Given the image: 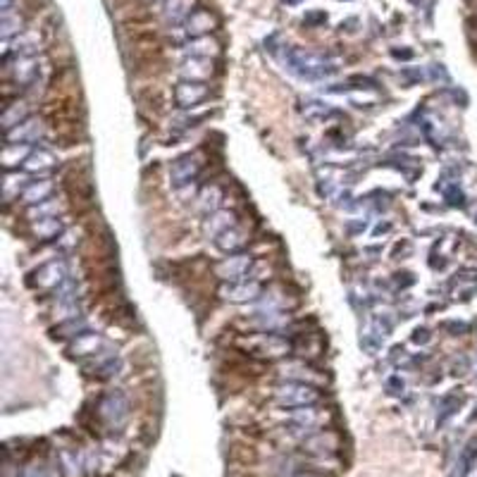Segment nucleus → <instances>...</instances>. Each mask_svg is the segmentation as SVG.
Here are the masks:
<instances>
[{
    "label": "nucleus",
    "instance_id": "nucleus-20",
    "mask_svg": "<svg viewBox=\"0 0 477 477\" xmlns=\"http://www.w3.org/2000/svg\"><path fill=\"white\" fill-rule=\"evenodd\" d=\"M41 50V34L39 31H27V34H20L12 43V53L15 58H34L36 53Z\"/></svg>",
    "mask_w": 477,
    "mask_h": 477
},
{
    "label": "nucleus",
    "instance_id": "nucleus-15",
    "mask_svg": "<svg viewBox=\"0 0 477 477\" xmlns=\"http://www.w3.org/2000/svg\"><path fill=\"white\" fill-rule=\"evenodd\" d=\"M236 224V215L231 210H217L208 215V219L203 222V234L210 238H217L219 234H224L227 229H231Z\"/></svg>",
    "mask_w": 477,
    "mask_h": 477
},
{
    "label": "nucleus",
    "instance_id": "nucleus-9",
    "mask_svg": "<svg viewBox=\"0 0 477 477\" xmlns=\"http://www.w3.org/2000/svg\"><path fill=\"white\" fill-rule=\"evenodd\" d=\"M200 169V160L196 153H186V155H179L177 160H172V165H169V181H172V186H177V189H184V186H189L193 179H196Z\"/></svg>",
    "mask_w": 477,
    "mask_h": 477
},
{
    "label": "nucleus",
    "instance_id": "nucleus-6",
    "mask_svg": "<svg viewBox=\"0 0 477 477\" xmlns=\"http://www.w3.org/2000/svg\"><path fill=\"white\" fill-rule=\"evenodd\" d=\"M250 267H253V258L248 253H231L215 265V277L222 282H241L248 279Z\"/></svg>",
    "mask_w": 477,
    "mask_h": 477
},
{
    "label": "nucleus",
    "instance_id": "nucleus-24",
    "mask_svg": "<svg viewBox=\"0 0 477 477\" xmlns=\"http://www.w3.org/2000/svg\"><path fill=\"white\" fill-rule=\"evenodd\" d=\"M31 148L29 143H5V150H3V165L12 169L15 165H24V160L31 155Z\"/></svg>",
    "mask_w": 477,
    "mask_h": 477
},
{
    "label": "nucleus",
    "instance_id": "nucleus-38",
    "mask_svg": "<svg viewBox=\"0 0 477 477\" xmlns=\"http://www.w3.org/2000/svg\"><path fill=\"white\" fill-rule=\"evenodd\" d=\"M24 477H58V473L48 466H34Z\"/></svg>",
    "mask_w": 477,
    "mask_h": 477
},
{
    "label": "nucleus",
    "instance_id": "nucleus-43",
    "mask_svg": "<svg viewBox=\"0 0 477 477\" xmlns=\"http://www.w3.org/2000/svg\"><path fill=\"white\" fill-rule=\"evenodd\" d=\"M475 222H477V215H475Z\"/></svg>",
    "mask_w": 477,
    "mask_h": 477
},
{
    "label": "nucleus",
    "instance_id": "nucleus-40",
    "mask_svg": "<svg viewBox=\"0 0 477 477\" xmlns=\"http://www.w3.org/2000/svg\"><path fill=\"white\" fill-rule=\"evenodd\" d=\"M346 229L351 231V234H358V231H366L368 229V222H366V219H361V222H349Z\"/></svg>",
    "mask_w": 477,
    "mask_h": 477
},
{
    "label": "nucleus",
    "instance_id": "nucleus-18",
    "mask_svg": "<svg viewBox=\"0 0 477 477\" xmlns=\"http://www.w3.org/2000/svg\"><path fill=\"white\" fill-rule=\"evenodd\" d=\"M58 165V158H55L53 150L48 148H34L31 150V155L27 160H24V169L27 172H48V169H53Z\"/></svg>",
    "mask_w": 477,
    "mask_h": 477
},
{
    "label": "nucleus",
    "instance_id": "nucleus-8",
    "mask_svg": "<svg viewBox=\"0 0 477 477\" xmlns=\"http://www.w3.org/2000/svg\"><path fill=\"white\" fill-rule=\"evenodd\" d=\"M219 296L229 303H250L262 296V286L255 279H241V282H224L219 289Z\"/></svg>",
    "mask_w": 477,
    "mask_h": 477
},
{
    "label": "nucleus",
    "instance_id": "nucleus-16",
    "mask_svg": "<svg viewBox=\"0 0 477 477\" xmlns=\"http://www.w3.org/2000/svg\"><path fill=\"white\" fill-rule=\"evenodd\" d=\"M179 74L189 81H205L212 74V62L210 58H193L191 55V58L181 62Z\"/></svg>",
    "mask_w": 477,
    "mask_h": 477
},
{
    "label": "nucleus",
    "instance_id": "nucleus-23",
    "mask_svg": "<svg viewBox=\"0 0 477 477\" xmlns=\"http://www.w3.org/2000/svg\"><path fill=\"white\" fill-rule=\"evenodd\" d=\"M24 119H29V103H24V100L17 98L15 103L5 105V110H3V129L5 131L15 129L17 124L24 122Z\"/></svg>",
    "mask_w": 477,
    "mask_h": 477
},
{
    "label": "nucleus",
    "instance_id": "nucleus-17",
    "mask_svg": "<svg viewBox=\"0 0 477 477\" xmlns=\"http://www.w3.org/2000/svg\"><path fill=\"white\" fill-rule=\"evenodd\" d=\"M248 243V234L243 229H238L236 224L231 229H227L224 234H219L217 238H215V246L222 250V253H227V255H231V253H241L243 250V246Z\"/></svg>",
    "mask_w": 477,
    "mask_h": 477
},
{
    "label": "nucleus",
    "instance_id": "nucleus-31",
    "mask_svg": "<svg viewBox=\"0 0 477 477\" xmlns=\"http://www.w3.org/2000/svg\"><path fill=\"white\" fill-rule=\"evenodd\" d=\"M282 375L289 378V382H308L313 380V368L303 366V363H286V366H282Z\"/></svg>",
    "mask_w": 477,
    "mask_h": 477
},
{
    "label": "nucleus",
    "instance_id": "nucleus-35",
    "mask_svg": "<svg viewBox=\"0 0 477 477\" xmlns=\"http://www.w3.org/2000/svg\"><path fill=\"white\" fill-rule=\"evenodd\" d=\"M0 29H3V39L10 41L15 34H20L22 31V17L20 15H3V22H0Z\"/></svg>",
    "mask_w": 477,
    "mask_h": 477
},
{
    "label": "nucleus",
    "instance_id": "nucleus-5",
    "mask_svg": "<svg viewBox=\"0 0 477 477\" xmlns=\"http://www.w3.org/2000/svg\"><path fill=\"white\" fill-rule=\"evenodd\" d=\"M67 279V265L62 260H50L46 265H41L31 274L29 286L39 289V291H55L60 284H65Z\"/></svg>",
    "mask_w": 477,
    "mask_h": 477
},
{
    "label": "nucleus",
    "instance_id": "nucleus-42",
    "mask_svg": "<svg viewBox=\"0 0 477 477\" xmlns=\"http://www.w3.org/2000/svg\"><path fill=\"white\" fill-rule=\"evenodd\" d=\"M284 3H286V5H298L301 0H284Z\"/></svg>",
    "mask_w": 477,
    "mask_h": 477
},
{
    "label": "nucleus",
    "instance_id": "nucleus-25",
    "mask_svg": "<svg viewBox=\"0 0 477 477\" xmlns=\"http://www.w3.org/2000/svg\"><path fill=\"white\" fill-rule=\"evenodd\" d=\"M62 231H65V224H62V219L58 217H46V219H39V222H34V234L39 238H58Z\"/></svg>",
    "mask_w": 477,
    "mask_h": 477
},
{
    "label": "nucleus",
    "instance_id": "nucleus-32",
    "mask_svg": "<svg viewBox=\"0 0 477 477\" xmlns=\"http://www.w3.org/2000/svg\"><path fill=\"white\" fill-rule=\"evenodd\" d=\"M301 110H303L306 119H327L337 115V110H332L327 103H320V100H308Z\"/></svg>",
    "mask_w": 477,
    "mask_h": 477
},
{
    "label": "nucleus",
    "instance_id": "nucleus-27",
    "mask_svg": "<svg viewBox=\"0 0 477 477\" xmlns=\"http://www.w3.org/2000/svg\"><path fill=\"white\" fill-rule=\"evenodd\" d=\"M29 186V179L24 177V174H12V172H8V177H5V184H3V191H5V200H12V198H20L22 193H24V189Z\"/></svg>",
    "mask_w": 477,
    "mask_h": 477
},
{
    "label": "nucleus",
    "instance_id": "nucleus-3",
    "mask_svg": "<svg viewBox=\"0 0 477 477\" xmlns=\"http://www.w3.org/2000/svg\"><path fill=\"white\" fill-rule=\"evenodd\" d=\"M129 413H131L129 399L127 394L119 392V389L108 392L98 404V418L103 420L110 430H122L129 420Z\"/></svg>",
    "mask_w": 477,
    "mask_h": 477
},
{
    "label": "nucleus",
    "instance_id": "nucleus-41",
    "mask_svg": "<svg viewBox=\"0 0 477 477\" xmlns=\"http://www.w3.org/2000/svg\"><path fill=\"white\" fill-rule=\"evenodd\" d=\"M444 330H451V332H466L468 327L466 325H458V322H447V325H442Z\"/></svg>",
    "mask_w": 477,
    "mask_h": 477
},
{
    "label": "nucleus",
    "instance_id": "nucleus-29",
    "mask_svg": "<svg viewBox=\"0 0 477 477\" xmlns=\"http://www.w3.org/2000/svg\"><path fill=\"white\" fill-rule=\"evenodd\" d=\"M475 463H477V442L468 444V447L463 449V454H461V458H458V463H456L454 477H466L470 470H473Z\"/></svg>",
    "mask_w": 477,
    "mask_h": 477
},
{
    "label": "nucleus",
    "instance_id": "nucleus-10",
    "mask_svg": "<svg viewBox=\"0 0 477 477\" xmlns=\"http://www.w3.org/2000/svg\"><path fill=\"white\" fill-rule=\"evenodd\" d=\"M253 327H258L265 334H282L286 330V325L291 322L286 310H255L250 318Z\"/></svg>",
    "mask_w": 477,
    "mask_h": 477
},
{
    "label": "nucleus",
    "instance_id": "nucleus-39",
    "mask_svg": "<svg viewBox=\"0 0 477 477\" xmlns=\"http://www.w3.org/2000/svg\"><path fill=\"white\" fill-rule=\"evenodd\" d=\"M430 330L425 327H418L416 332H413V344H418V346H425V344H430Z\"/></svg>",
    "mask_w": 477,
    "mask_h": 477
},
{
    "label": "nucleus",
    "instance_id": "nucleus-34",
    "mask_svg": "<svg viewBox=\"0 0 477 477\" xmlns=\"http://www.w3.org/2000/svg\"><path fill=\"white\" fill-rule=\"evenodd\" d=\"M437 189H442L447 203L454 205V208H463V205H466V193L461 191V186H458L456 181H451V184H437Z\"/></svg>",
    "mask_w": 477,
    "mask_h": 477
},
{
    "label": "nucleus",
    "instance_id": "nucleus-13",
    "mask_svg": "<svg viewBox=\"0 0 477 477\" xmlns=\"http://www.w3.org/2000/svg\"><path fill=\"white\" fill-rule=\"evenodd\" d=\"M215 27H217V20L208 10H196L189 20H186L184 31H186V36H191V39H203V36H208Z\"/></svg>",
    "mask_w": 477,
    "mask_h": 477
},
{
    "label": "nucleus",
    "instance_id": "nucleus-14",
    "mask_svg": "<svg viewBox=\"0 0 477 477\" xmlns=\"http://www.w3.org/2000/svg\"><path fill=\"white\" fill-rule=\"evenodd\" d=\"M12 70V79L17 81L20 86H31L36 84V79H39V60L36 58H15V67H10Z\"/></svg>",
    "mask_w": 477,
    "mask_h": 477
},
{
    "label": "nucleus",
    "instance_id": "nucleus-22",
    "mask_svg": "<svg viewBox=\"0 0 477 477\" xmlns=\"http://www.w3.org/2000/svg\"><path fill=\"white\" fill-rule=\"evenodd\" d=\"M219 203H222V191L219 186H203L200 193L196 196V210L205 212V215H212V212L219 210Z\"/></svg>",
    "mask_w": 477,
    "mask_h": 477
},
{
    "label": "nucleus",
    "instance_id": "nucleus-33",
    "mask_svg": "<svg viewBox=\"0 0 477 477\" xmlns=\"http://www.w3.org/2000/svg\"><path fill=\"white\" fill-rule=\"evenodd\" d=\"M461 404H463V397H458V394H449V397H444L442 404H439V418H437V423L439 425L447 423V420L454 416L458 408H461Z\"/></svg>",
    "mask_w": 477,
    "mask_h": 477
},
{
    "label": "nucleus",
    "instance_id": "nucleus-36",
    "mask_svg": "<svg viewBox=\"0 0 477 477\" xmlns=\"http://www.w3.org/2000/svg\"><path fill=\"white\" fill-rule=\"evenodd\" d=\"M382 339L385 337H380V334H375L373 330H368L366 334L361 337V349L368 351V354H378V351L382 349Z\"/></svg>",
    "mask_w": 477,
    "mask_h": 477
},
{
    "label": "nucleus",
    "instance_id": "nucleus-26",
    "mask_svg": "<svg viewBox=\"0 0 477 477\" xmlns=\"http://www.w3.org/2000/svg\"><path fill=\"white\" fill-rule=\"evenodd\" d=\"M58 212H60V203L55 198H48L43 200V203L29 205L27 217L31 222H39V219H46V217H58Z\"/></svg>",
    "mask_w": 477,
    "mask_h": 477
},
{
    "label": "nucleus",
    "instance_id": "nucleus-12",
    "mask_svg": "<svg viewBox=\"0 0 477 477\" xmlns=\"http://www.w3.org/2000/svg\"><path fill=\"white\" fill-rule=\"evenodd\" d=\"M100 346H103V337L96 334V332H81L79 337L72 339V344L67 346V354L74 358H93L100 354Z\"/></svg>",
    "mask_w": 477,
    "mask_h": 477
},
{
    "label": "nucleus",
    "instance_id": "nucleus-2",
    "mask_svg": "<svg viewBox=\"0 0 477 477\" xmlns=\"http://www.w3.org/2000/svg\"><path fill=\"white\" fill-rule=\"evenodd\" d=\"M62 189H65L67 200L77 212H84L93 208V179H91V167L86 160L72 162L62 174Z\"/></svg>",
    "mask_w": 477,
    "mask_h": 477
},
{
    "label": "nucleus",
    "instance_id": "nucleus-1",
    "mask_svg": "<svg viewBox=\"0 0 477 477\" xmlns=\"http://www.w3.org/2000/svg\"><path fill=\"white\" fill-rule=\"evenodd\" d=\"M279 60L284 62L289 72L306 81H322L327 77H334L339 72V60L332 58L330 53H313V50L301 48H284L279 53Z\"/></svg>",
    "mask_w": 477,
    "mask_h": 477
},
{
    "label": "nucleus",
    "instance_id": "nucleus-7",
    "mask_svg": "<svg viewBox=\"0 0 477 477\" xmlns=\"http://www.w3.org/2000/svg\"><path fill=\"white\" fill-rule=\"evenodd\" d=\"M208 84L205 81H189V79H181L177 86H174V103L181 110H191L196 105L203 103L208 98Z\"/></svg>",
    "mask_w": 477,
    "mask_h": 477
},
{
    "label": "nucleus",
    "instance_id": "nucleus-21",
    "mask_svg": "<svg viewBox=\"0 0 477 477\" xmlns=\"http://www.w3.org/2000/svg\"><path fill=\"white\" fill-rule=\"evenodd\" d=\"M193 3L196 0H165V20L169 24H186L193 15Z\"/></svg>",
    "mask_w": 477,
    "mask_h": 477
},
{
    "label": "nucleus",
    "instance_id": "nucleus-37",
    "mask_svg": "<svg viewBox=\"0 0 477 477\" xmlns=\"http://www.w3.org/2000/svg\"><path fill=\"white\" fill-rule=\"evenodd\" d=\"M404 389H406V385L399 375H394V378L387 380V392L392 394V397H404Z\"/></svg>",
    "mask_w": 477,
    "mask_h": 477
},
{
    "label": "nucleus",
    "instance_id": "nucleus-28",
    "mask_svg": "<svg viewBox=\"0 0 477 477\" xmlns=\"http://www.w3.org/2000/svg\"><path fill=\"white\" fill-rule=\"evenodd\" d=\"M219 53L217 41H212L210 36H203V39H193V43H189V55L193 58H212V55Z\"/></svg>",
    "mask_w": 477,
    "mask_h": 477
},
{
    "label": "nucleus",
    "instance_id": "nucleus-19",
    "mask_svg": "<svg viewBox=\"0 0 477 477\" xmlns=\"http://www.w3.org/2000/svg\"><path fill=\"white\" fill-rule=\"evenodd\" d=\"M53 179H39V181H29V186L24 189L22 193V200L27 205H36V203H43V200L53 198Z\"/></svg>",
    "mask_w": 477,
    "mask_h": 477
},
{
    "label": "nucleus",
    "instance_id": "nucleus-4",
    "mask_svg": "<svg viewBox=\"0 0 477 477\" xmlns=\"http://www.w3.org/2000/svg\"><path fill=\"white\" fill-rule=\"evenodd\" d=\"M322 399L320 392L308 382H284L274 389V401L286 408H303V406H315Z\"/></svg>",
    "mask_w": 477,
    "mask_h": 477
},
{
    "label": "nucleus",
    "instance_id": "nucleus-30",
    "mask_svg": "<svg viewBox=\"0 0 477 477\" xmlns=\"http://www.w3.org/2000/svg\"><path fill=\"white\" fill-rule=\"evenodd\" d=\"M81 332H86V322L81 318H72V320H67V322H62V325H58V327L53 330V337L55 339H74V337H79Z\"/></svg>",
    "mask_w": 477,
    "mask_h": 477
},
{
    "label": "nucleus",
    "instance_id": "nucleus-11",
    "mask_svg": "<svg viewBox=\"0 0 477 477\" xmlns=\"http://www.w3.org/2000/svg\"><path fill=\"white\" fill-rule=\"evenodd\" d=\"M43 136V124L41 119L36 117H29L24 119L22 124H17L15 129L5 131V139H8V143H36Z\"/></svg>",
    "mask_w": 477,
    "mask_h": 477
}]
</instances>
